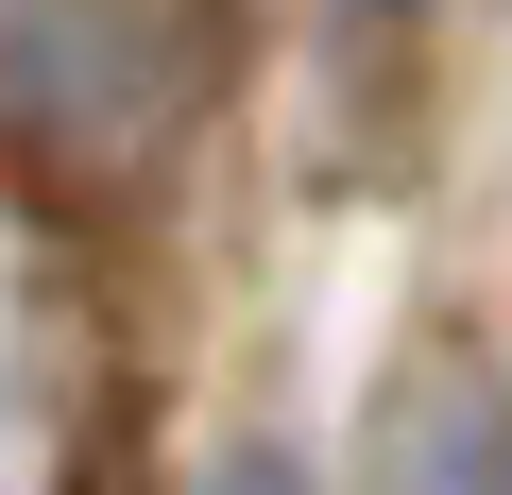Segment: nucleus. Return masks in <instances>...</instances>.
Returning a JSON list of instances; mask_svg holds the SVG:
<instances>
[{
  "label": "nucleus",
  "mask_w": 512,
  "mask_h": 495,
  "mask_svg": "<svg viewBox=\"0 0 512 495\" xmlns=\"http://www.w3.org/2000/svg\"><path fill=\"white\" fill-rule=\"evenodd\" d=\"M222 86V0H0V137L52 171H154Z\"/></svg>",
  "instance_id": "obj_1"
},
{
  "label": "nucleus",
  "mask_w": 512,
  "mask_h": 495,
  "mask_svg": "<svg viewBox=\"0 0 512 495\" xmlns=\"http://www.w3.org/2000/svg\"><path fill=\"white\" fill-rule=\"evenodd\" d=\"M393 495H512V376L495 359H461L444 393H427V427H410V478Z\"/></svg>",
  "instance_id": "obj_2"
},
{
  "label": "nucleus",
  "mask_w": 512,
  "mask_h": 495,
  "mask_svg": "<svg viewBox=\"0 0 512 495\" xmlns=\"http://www.w3.org/2000/svg\"><path fill=\"white\" fill-rule=\"evenodd\" d=\"M205 495H308V461H274V444H239V461H222Z\"/></svg>",
  "instance_id": "obj_3"
}]
</instances>
